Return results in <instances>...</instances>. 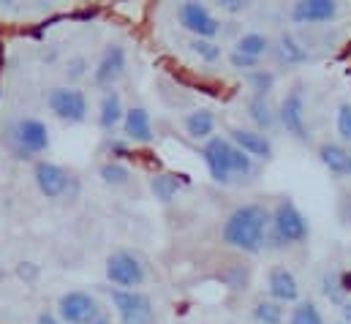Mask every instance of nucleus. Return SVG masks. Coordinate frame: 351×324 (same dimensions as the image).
<instances>
[{"label": "nucleus", "mask_w": 351, "mask_h": 324, "mask_svg": "<svg viewBox=\"0 0 351 324\" xmlns=\"http://www.w3.org/2000/svg\"><path fill=\"white\" fill-rule=\"evenodd\" d=\"M229 142L237 145L243 153H248L254 161H269L275 148L269 142V137L256 131V128H245V126H234L229 128Z\"/></svg>", "instance_id": "4468645a"}, {"label": "nucleus", "mask_w": 351, "mask_h": 324, "mask_svg": "<svg viewBox=\"0 0 351 324\" xmlns=\"http://www.w3.org/2000/svg\"><path fill=\"white\" fill-rule=\"evenodd\" d=\"M251 316L256 324H283L286 322V314H283V305L264 297V300H256L254 308H251Z\"/></svg>", "instance_id": "393cba45"}, {"label": "nucleus", "mask_w": 351, "mask_h": 324, "mask_svg": "<svg viewBox=\"0 0 351 324\" xmlns=\"http://www.w3.org/2000/svg\"><path fill=\"white\" fill-rule=\"evenodd\" d=\"M33 180H36V188L41 191V196H47V199H63L71 185L69 172L60 163L47 161V159L33 163Z\"/></svg>", "instance_id": "f8f14e48"}, {"label": "nucleus", "mask_w": 351, "mask_h": 324, "mask_svg": "<svg viewBox=\"0 0 351 324\" xmlns=\"http://www.w3.org/2000/svg\"><path fill=\"white\" fill-rule=\"evenodd\" d=\"M182 188V180H180V174H172V172H161V174H153L150 177V191H153V196L158 199V202H172L177 196V191Z\"/></svg>", "instance_id": "5701e85b"}, {"label": "nucleus", "mask_w": 351, "mask_h": 324, "mask_svg": "<svg viewBox=\"0 0 351 324\" xmlns=\"http://www.w3.org/2000/svg\"><path fill=\"white\" fill-rule=\"evenodd\" d=\"M248 84L254 90V98H267V93L275 87V74L267 69H256L248 74Z\"/></svg>", "instance_id": "cd10ccee"}, {"label": "nucleus", "mask_w": 351, "mask_h": 324, "mask_svg": "<svg viewBox=\"0 0 351 324\" xmlns=\"http://www.w3.org/2000/svg\"><path fill=\"white\" fill-rule=\"evenodd\" d=\"M98 177L104 180V185L123 188V185H128V180H131V166L117 161V159H112V161H104L98 166Z\"/></svg>", "instance_id": "b1692460"}, {"label": "nucleus", "mask_w": 351, "mask_h": 324, "mask_svg": "<svg viewBox=\"0 0 351 324\" xmlns=\"http://www.w3.org/2000/svg\"><path fill=\"white\" fill-rule=\"evenodd\" d=\"M123 117H125V106H123L120 93L106 90L101 95V104H98V126L104 131H114L117 126H123Z\"/></svg>", "instance_id": "6ab92c4d"}, {"label": "nucleus", "mask_w": 351, "mask_h": 324, "mask_svg": "<svg viewBox=\"0 0 351 324\" xmlns=\"http://www.w3.org/2000/svg\"><path fill=\"white\" fill-rule=\"evenodd\" d=\"M248 117L256 123V131H262V134L278 126V112L272 109V104L267 98H251L248 101Z\"/></svg>", "instance_id": "4be33fe9"}, {"label": "nucleus", "mask_w": 351, "mask_h": 324, "mask_svg": "<svg viewBox=\"0 0 351 324\" xmlns=\"http://www.w3.org/2000/svg\"><path fill=\"white\" fill-rule=\"evenodd\" d=\"M335 131L343 139V145L351 142V101H341L335 112Z\"/></svg>", "instance_id": "c756f323"}, {"label": "nucleus", "mask_w": 351, "mask_h": 324, "mask_svg": "<svg viewBox=\"0 0 351 324\" xmlns=\"http://www.w3.org/2000/svg\"><path fill=\"white\" fill-rule=\"evenodd\" d=\"M8 142H11V150L16 153V159H36L49 150V128L41 117L25 115L11 123Z\"/></svg>", "instance_id": "f03ea898"}, {"label": "nucleus", "mask_w": 351, "mask_h": 324, "mask_svg": "<svg viewBox=\"0 0 351 324\" xmlns=\"http://www.w3.org/2000/svg\"><path fill=\"white\" fill-rule=\"evenodd\" d=\"M341 314H343V322L351 324V297H346V303L341 305Z\"/></svg>", "instance_id": "c9c22d12"}, {"label": "nucleus", "mask_w": 351, "mask_h": 324, "mask_svg": "<svg viewBox=\"0 0 351 324\" xmlns=\"http://www.w3.org/2000/svg\"><path fill=\"white\" fill-rule=\"evenodd\" d=\"M256 172V161L243 153L237 145H232V177H251Z\"/></svg>", "instance_id": "c85d7f7f"}, {"label": "nucleus", "mask_w": 351, "mask_h": 324, "mask_svg": "<svg viewBox=\"0 0 351 324\" xmlns=\"http://www.w3.org/2000/svg\"><path fill=\"white\" fill-rule=\"evenodd\" d=\"M106 281L114 289H142L147 281V267L134 251L117 248L106 256Z\"/></svg>", "instance_id": "20e7f679"}, {"label": "nucleus", "mask_w": 351, "mask_h": 324, "mask_svg": "<svg viewBox=\"0 0 351 324\" xmlns=\"http://www.w3.org/2000/svg\"><path fill=\"white\" fill-rule=\"evenodd\" d=\"M55 314L60 316L63 324H95V319L104 314V308L98 305V300L90 292L74 289V292L60 294Z\"/></svg>", "instance_id": "6e6552de"}, {"label": "nucleus", "mask_w": 351, "mask_h": 324, "mask_svg": "<svg viewBox=\"0 0 351 324\" xmlns=\"http://www.w3.org/2000/svg\"><path fill=\"white\" fill-rule=\"evenodd\" d=\"M229 63L234 66V69H240V71H256L259 69V60H254V58H248V55H240V52H229Z\"/></svg>", "instance_id": "2f4dec72"}, {"label": "nucleus", "mask_w": 351, "mask_h": 324, "mask_svg": "<svg viewBox=\"0 0 351 324\" xmlns=\"http://www.w3.org/2000/svg\"><path fill=\"white\" fill-rule=\"evenodd\" d=\"M335 324H349V322H343V319H341V322H335Z\"/></svg>", "instance_id": "4c0bfd02"}, {"label": "nucleus", "mask_w": 351, "mask_h": 324, "mask_svg": "<svg viewBox=\"0 0 351 324\" xmlns=\"http://www.w3.org/2000/svg\"><path fill=\"white\" fill-rule=\"evenodd\" d=\"M188 49H191L199 60H204V63H218V60L223 58V49H221L215 41H210V38H191V41H188Z\"/></svg>", "instance_id": "bb28decb"}, {"label": "nucleus", "mask_w": 351, "mask_h": 324, "mask_svg": "<svg viewBox=\"0 0 351 324\" xmlns=\"http://www.w3.org/2000/svg\"><path fill=\"white\" fill-rule=\"evenodd\" d=\"M305 84L294 82L280 106H278V123L286 128V134H291L297 142H308V120H305Z\"/></svg>", "instance_id": "0eeeda50"}, {"label": "nucleus", "mask_w": 351, "mask_h": 324, "mask_svg": "<svg viewBox=\"0 0 351 324\" xmlns=\"http://www.w3.org/2000/svg\"><path fill=\"white\" fill-rule=\"evenodd\" d=\"M202 161L207 166L210 177L221 185H229L234 177H232V142L229 137H213L204 142L202 148Z\"/></svg>", "instance_id": "9b49d317"}, {"label": "nucleus", "mask_w": 351, "mask_h": 324, "mask_svg": "<svg viewBox=\"0 0 351 324\" xmlns=\"http://www.w3.org/2000/svg\"><path fill=\"white\" fill-rule=\"evenodd\" d=\"M319 161L335 177H351V148L343 142H324L319 148Z\"/></svg>", "instance_id": "f3484780"}, {"label": "nucleus", "mask_w": 351, "mask_h": 324, "mask_svg": "<svg viewBox=\"0 0 351 324\" xmlns=\"http://www.w3.org/2000/svg\"><path fill=\"white\" fill-rule=\"evenodd\" d=\"M275 55H278V60H280V63H286V66H302V63H308V60H311L308 49H305V47H302L291 33H280V36H278Z\"/></svg>", "instance_id": "aec40b11"}, {"label": "nucleus", "mask_w": 351, "mask_h": 324, "mask_svg": "<svg viewBox=\"0 0 351 324\" xmlns=\"http://www.w3.org/2000/svg\"><path fill=\"white\" fill-rule=\"evenodd\" d=\"M123 134L136 142V145H147L153 142V117L145 106H131L125 109V117H123Z\"/></svg>", "instance_id": "dca6fc26"}, {"label": "nucleus", "mask_w": 351, "mask_h": 324, "mask_svg": "<svg viewBox=\"0 0 351 324\" xmlns=\"http://www.w3.org/2000/svg\"><path fill=\"white\" fill-rule=\"evenodd\" d=\"M267 294H269V300H275L280 305L300 303V284H297L294 273L289 267H283V264L269 267V273H267Z\"/></svg>", "instance_id": "ddd939ff"}, {"label": "nucleus", "mask_w": 351, "mask_h": 324, "mask_svg": "<svg viewBox=\"0 0 351 324\" xmlns=\"http://www.w3.org/2000/svg\"><path fill=\"white\" fill-rule=\"evenodd\" d=\"M286 324H327V322H324V314L319 311V305L313 300H300L289 311Z\"/></svg>", "instance_id": "a878e982"}, {"label": "nucleus", "mask_w": 351, "mask_h": 324, "mask_svg": "<svg viewBox=\"0 0 351 324\" xmlns=\"http://www.w3.org/2000/svg\"><path fill=\"white\" fill-rule=\"evenodd\" d=\"M218 8L229 11V14H243V11H248V3H243V0H221Z\"/></svg>", "instance_id": "72a5a7b5"}, {"label": "nucleus", "mask_w": 351, "mask_h": 324, "mask_svg": "<svg viewBox=\"0 0 351 324\" xmlns=\"http://www.w3.org/2000/svg\"><path fill=\"white\" fill-rule=\"evenodd\" d=\"M269 38L259 33V30H251V33H243L240 38H237V44H234V52H240V55H248V58H254V60H262L264 55L269 52Z\"/></svg>", "instance_id": "412c9836"}, {"label": "nucleus", "mask_w": 351, "mask_h": 324, "mask_svg": "<svg viewBox=\"0 0 351 324\" xmlns=\"http://www.w3.org/2000/svg\"><path fill=\"white\" fill-rule=\"evenodd\" d=\"M269 224H272V210H267L264 205L256 202L240 205L223 221L221 240L240 253H259L267 243Z\"/></svg>", "instance_id": "f257e3e1"}, {"label": "nucleus", "mask_w": 351, "mask_h": 324, "mask_svg": "<svg viewBox=\"0 0 351 324\" xmlns=\"http://www.w3.org/2000/svg\"><path fill=\"white\" fill-rule=\"evenodd\" d=\"M322 289H324V294H327V297H330L332 303H338V305H343V303H346V300H343V286H341V275H338L335 270L324 275V286H322Z\"/></svg>", "instance_id": "7c9ffc66"}, {"label": "nucleus", "mask_w": 351, "mask_h": 324, "mask_svg": "<svg viewBox=\"0 0 351 324\" xmlns=\"http://www.w3.org/2000/svg\"><path fill=\"white\" fill-rule=\"evenodd\" d=\"M117 322L120 324H153L156 322V308L153 297L142 289H112L109 292Z\"/></svg>", "instance_id": "39448f33"}, {"label": "nucleus", "mask_w": 351, "mask_h": 324, "mask_svg": "<svg viewBox=\"0 0 351 324\" xmlns=\"http://www.w3.org/2000/svg\"><path fill=\"white\" fill-rule=\"evenodd\" d=\"M85 69H88V60L82 55H77L74 60H69L66 74H69V80H80V77H85Z\"/></svg>", "instance_id": "473e14b6"}, {"label": "nucleus", "mask_w": 351, "mask_h": 324, "mask_svg": "<svg viewBox=\"0 0 351 324\" xmlns=\"http://www.w3.org/2000/svg\"><path fill=\"white\" fill-rule=\"evenodd\" d=\"M36 324H63V322H60V316H58V314H49V311H41V314L36 316Z\"/></svg>", "instance_id": "f704fd0d"}, {"label": "nucleus", "mask_w": 351, "mask_h": 324, "mask_svg": "<svg viewBox=\"0 0 351 324\" xmlns=\"http://www.w3.org/2000/svg\"><path fill=\"white\" fill-rule=\"evenodd\" d=\"M269 232L280 245H302L311 238V224H308L305 213L294 205V199L286 196L272 207Z\"/></svg>", "instance_id": "7ed1b4c3"}, {"label": "nucleus", "mask_w": 351, "mask_h": 324, "mask_svg": "<svg viewBox=\"0 0 351 324\" xmlns=\"http://www.w3.org/2000/svg\"><path fill=\"white\" fill-rule=\"evenodd\" d=\"M341 14V5L335 0H297L289 11L291 22L297 25H322L332 22Z\"/></svg>", "instance_id": "2eb2a0df"}, {"label": "nucleus", "mask_w": 351, "mask_h": 324, "mask_svg": "<svg viewBox=\"0 0 351 324\" xmlns=\"http://www.w3.org/2000/svg\"><path fill=\"white\" fill-rule=\"evenodd\" d=\"M182 126H185V134L191 137V139H199V142H207V139H213L215 137V126H218V120H215V115L210 112V109H191L185 117H182Z\"/></svg>", "instance_id": "a211bd4d"}, {"label": "nucleus", "mask_w": 351, "mask_h": 324, "mask_svg": "<svg viewBox=\"0 0 351 324\" xmlns=\"http://www.w3.org/2000/svg\"><path fill=\"white\" fill-rule=\"evenodd\" d=\"M177 22L193 38H210L213 41L221 33V19L204 3H182V5H177Z\"/></svg>", "instance_id": "1a4fd4ad"}, {"label": "nucleus", "mask_w": 351, "mask_h": 324, "mask_svg": "<svg viewBox=\"0 0 351 324\" xmlns=\"http://www.w3.org/2000/svg\"><path fill=\"white\" fill-rule=\"evenodd\" d=\"M95 324H112V322H109V316H106V314H101V316L95 319Z\"/></svg>", "instance_id": "e433bc0d"}, {"label": "nucleus", "mask_w": 351, "mask_h": 324, "mask_svg": "<svg viewBox=\"0 0 351 324\" xmlns=\"http://www.w3.org/2000/svg\"><path fill=\"white\" fill-rule=\"evenodd\" d=\"M47 106L49 112L63 120V123H85L88 120V112H90V104H88V95L74 87V84H58L47 93Z\"/></svg>", "instance_id": "423d86ee"}, {"label": "nucleus", "mask_w": 351, "mask_h": 324, "mask_svg": "<svg viewBox=\"0 0 351 324\" xmlns=\"http://www.w3.org/2000/svg\"><path fill=\"white\" fill-rule=\"evenodd\" d=\"M125 69H128L125 47L109 44V47L101 52V58H98V63H95V69H93V84L101 87L104 93H106V90H114V84L123 80Z\"/></svg>", "instance_id": "9d476101"}]
</instances>
